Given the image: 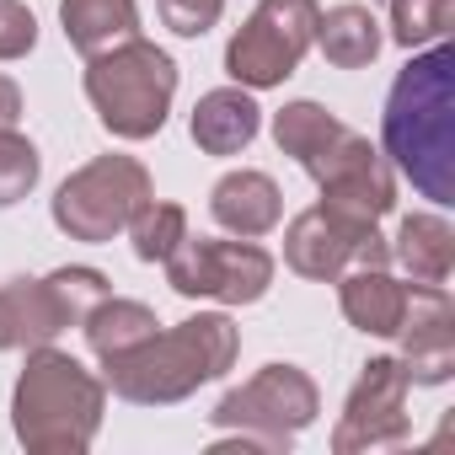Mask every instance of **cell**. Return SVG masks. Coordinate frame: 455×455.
<instances>
[{"mask_svg": "<svg viewBox=\"0 0 455 455\" xmlns=\"http://www.w3.org/2000/svg\"><path fill=\"white\" fill-rule=\"evenodd\" d=\"M60 22H65L70 49L92 60L140 33V6L134 0H60Z\"/></svg>", "mask_w": 455, "mask_h": 455, "instance_id": "17", "label": "cell"}, {"mask_svg": "<svg viewBox=\"0 0 455 455\" xmlns=\"http://www.w3.org/2000/svg\"><path fill=\"white\" fill-rule=\"evenodd\" d=\"M124 231H129L140 263H166V258L177 252V242L188 236V214H182L177 204H156V198H150V204L124 225Z\"/></svg>", "mask_w": 455, "mask_h": 455, "instance_id": "20", "label": "cell"}, {"mask_svg": "<svg viewBox=\"0 0 455 455\" xmlns=\"http://www.w3.org/2000/svg\"><path fill=\"white\" fill-rule=\"evenodd\" d=\"M306 172L322 188V209H332V214H348V220H370L375 225L396 204V177H391L386 156L364 134H354L348 124H338V134L306 161Z\"/></svg>", "mask_w": 455, "mask_h": 455, "instance_id": "9", "label": "cell"}, {"mask_svg": "<svg viewBox=\"0 0 455 455\" xmlns=\"http://www.w3.org/2000/svg\"><path fill=\"white\" fill-rule=\"evenodd\" d=\"M380 134L386 156L423 198L439 209L455 204V49L444 38L391 81Z\"/></svg>", "mask_w": 455, "mask_h": 455, "instance_id": "1", "label": "cell"}, {"mask_svg": "<svg viewBox=\"0 0 455 455\" xmlns=\"http://www.w3.org/2000/svg\"><path fill=\"white\" fill-rule=\"evenodd\" d=\"M150 198V172L134 156H97L54 193V225L70 242H113Z\"/></svg>", "mask_w": 455, "mask_h": 455, "instance_id": "6", "label": "cell"}, {"mask_svg": "<svg viewBox=\"0 0 455 455\" xmlns=\"http://www.w3.org/2000/svg\"><path fill=\"white\" fill-rule=\"evenodd\" d=\"M44 161H38V145L22 140L17 129H0V209H12L33 193Z\"/></svg>", "mask_w": 455, "mask_h": 455, "instance_id": "23", "label": "cell"}, {"mask_svg": "<svg viewBox=\"0 0 455 455\" xmlns=\"http://www.w3.org/2000/svg\"><path fill=\"white\" fill-rule=\"evenodd\" d=\"M396 338H402V370L412 386H444L450 380V370H455V311H450L444 284H412L407 290Z\"/></svg>", "mask_w": 455, "mask_h": 455, "instance_id": "12", "label": "cell"}, {"mask_svg": "<svg viewBox=\"0 0 455 455\" xmlns=\"http://www.w3.org/2000/svg\"><path fill=\"white\" fill-rule=\"evenodd\" d=\"M6 348H22V327H17V306H12V290L0 284V354Z\"/></svg>", "mask_w": 455, "mask_h": 455, "instance_id": "26", "label": "cell"}, {"mask_svg": "<svg viewBox=\"0 0 455 455\" xmlns=\"http://www.w3.org/2000/svg\"><path fill=\"white\" fill-rule=\"evenodd\" d=\"M86 97L102 118L108 134L118 140H150L161 134L172 97H177V65L166 49H156L150 38H124L102 54L86 60Z\"/></svg>", "mask_w": 455, "mask_h": 455, "instance_id": "4", "label": "cell"}, {"mask_svg": "<svg viewBox=\"0 0 455 455\" xmlns=\"http://www.w3.org/2000/svg\"><path fill=\"white\" fill-rule=\"evenodd\" d=\"M391 258L412 274V284H444L455 274V231L444 214H407Z\"/></svg>", "mask_w": 455, "mask_h": 455, "instance_id": "16", "label": "cell"}, {"mask_svg": "<svg viewBox=\"0 0 455 455\" xmlns=\"http://www.w3.org/2000/svg\"><path fill=\"white\" fill-rule=\"evenodd\" d=\"M284 263L306 279H343L348 268H386L391 263V242L375 231L370 220H348V214H332V209H306L290 220L284 231Z\"/></svg>", "mask_w": 455, "mask_h": 455, "instance_id": "10", "label": "cell"}, {"mask_svg": "<svg viewBox=\"0 0 455 455\" xmlns=\"http://www.w3.org/2000/svg\"><path fill=\"white\" fill-rule=\"evenodd\" d=\"M17 118H22V92L12 76H0V129H17Z\"/></svg>", "mask_w": 455, "mask_h": 455, "instance_id": "27", "label": "cell"}, {"mask_svg": "<svg viewBox=\"0 0 455 455\" xmlns=\"http://www.w3.org/2000/svg\"><path fill=\"white\" fill-rule=\"evenodd\" d=\"M236 348H242V332L231 327V316L198 311V316L177 322L172 332H150L140 348L108 359V386L124 402L166 407V402L193 396L204 380L225 375L236 364Z\"/></svg>", "mask_w": 455, "mask_h": 455, "instance_id": "2", "label": "cell"}, {"mask_svg": "<svg viewBox=\"0 0 455 455\" xmlns=\"http://www.w3.org/2000/svg\"><path fill=\"white\" fill-rule=\"evenodd\" d=\"M332 134H338V118H332L322 102H290V108H279V118H274V140H279V150L295 156L300 166H306Z\"/></svg>", "mask_w": 455, "mask_h": 455, "instance_id": "21", "label": "cell"}, {"mask_svg": "<svg viewBox=\"0 0 455 455\" xmlns=\"http://www.w3.org/2000/svg\"><path fill=\"white\" fill-rule=\"evenodd\" d=\"M102 402L108 386L81 359L44 343L28 354V370L12 396V423L33 455H81L102 428Z\"/></svg>", "mask_w": 455, "mask_h": 455, "instance_id": "3", "label": "cell"}, {"mask_svg": "<svg viewBox=\"0 0 455 455\" xmlns=\"http://www.w3.org/2000/svg\"><path fill=\"white\" fill-rule=\"evenodd\" d=\"M338 300H343V316L359 332L396 338V322H402V306H407V284H396L386 268H348L338 279Z\"/></svg>", "mask_w": 455, "mask_h": 455, "instance_id": "15", "label": "cell"}, {"mask_svg": "<svg viewBox=\"0 0 455 455\" xmlns=\"http://www.w3.org/2000/svg\"><path fill=\"white\" fill-rule=\"evenodd\" d=\"M86 343H92V354L108 364V359H118V354H129V348H140L161 322H156V311L150 306H140V300H97L92 311H86Z\"/></svg>", "mask_w": 455, "mask_h": 455, "instance_id": "19", "label": "cell"}, {"mask_svg": "<svg viewBox=\"0 0 455 455\" xmlns=\"http://www.w3.org/2000/svg\"><path fill=\"white\" fill-rule=\"evenodd\" d=\"M166 284L188 300H220V306H252L274 284V258L258 242H209L182 236L166 258Z\"/></svg>", "mask_w": 455, "mask_h": 455, "instance_id": "8", "label": "cell"}, {"mask_svg": "<svg viewBox=\"0 0 455 455\" xmlns=\"http://www.w3.org/2000/svg\"><path fill=\"white\" fill-rule=\"evenodd\" d=\"M407 370L402 359H370L364 375L354 380L348 391V407L338 418V434H332V450L338 455H354V450H380V444H402L412 434V418H407Z\"/></svg>", "mask_w": 455, "mask_h": 455, "instance_id": "11", "label": "cell"}, {"mask_svg": "<svg viewBox=\"0 0 455 455\" xmlns=\"http://www.w3.org/2000/svg\"><path fill=\"white\" fill-rule=\"evenodd\" d=\"M316 17H322L316 0H263L247 17V28L231 38V49H225L231 81L247 92L284 86L300 70L306 49L316 44Z\"/></svg>", "mask_w": 455, "mask_h": 455, "instance_id": "7", "label": "cell"}, {"mask_svg": "<svg viewBox=\"0 0 455 455\" xmlns=\"http://www.w3.org/2000/svg\"><path fill=\"white\" fill-rule=\"evenodd\" d=\"M455 28V0H391V38L402 49L439 44Z\"/></svg>", "mask_w": 455, "mask_h": 455, "instance_id": "22", "label": "cell"}, {"mask_svg": "<svg viewBox=\"0 0 455 455\" xmlns=\"http://www.w3.org/2000/svg\"><path fill=\"white\" fill-rule=\"evenodd\" d=\"M209 214L225 225L231 236H268L279 214H284V198H279V182L268 172H231V177H220L214 193H209Z\"/></svg>", "mask_w": 455, "mask_h": 455, "instance_id": "13", "label": "cell"}, {"mask_svg": "<svg viewBox=\"0 0 455 455\" xmlns=\"http://www.w3.org/2000/svg\"><path fill=\"white\" fill-rule=\"evenodd\" d=\"M322 412V396H316V380L300 370V364H263L247 386L225 391L220 407L209 412L214 428L236 434L242 450H290L300 428H311Z\"/></svg>", "mask_w": 455, "mask_h": 455, "instance_id": "5", "label": "cell"}, {"mask_svg": "<svg viewBox=\"0 0 455 455\" xmlns=\"http://www.w3.org/2000/svg\"><path fill=\"white\" fill-rule=\"evenodd\" d=\"M38 44V17L22 0H0V60H22Z\"/></svg>", "mask_w": 455, "mask_h": 455, "instance_id": "24", "label": "cell"}, {"mask_svg": "<svg viewBox=\"0 0 455 455\" xmlns=\"http://www.w3.org/2000/svg\"><path fill=\"white\" fill-rule=\"evenodd\" d=\"M316 44L327 54V65L338 70H364L380 54V22L370 6H332L316 17Z\"/></svg>", "mask_w": 455, "mask_h": 455, "instance_id": "18", "label": "cell"}, {"mask_svg": "<svg viewBox=\"0 0 455 455\" xmlns=\"http://www.w3.org/2000/svg\"><path fill=\"white\" fill-rule=\"evenodd\" d=\"M225 12V0H161V17L177 38H204Z\"/></svg>", "mask_w": 455, "mask_h": 455, "instance_id": "25", "label": "cell"}, {"mask_svg": "<svg viewBox=\"0 0 455 455\" xmlns=\"http://www.w3.org/2000/svg\"><path fill=\"white\" fill-rule=\"evenodd\" d=\"M258 102L247 86H220L209 97H198L193 108V140L204 156H236L258 140Z\"/></svg>", "mask_w": 455, "mask_h": 455, "instance_id": "14", "label": "cell"}]
</instances>
